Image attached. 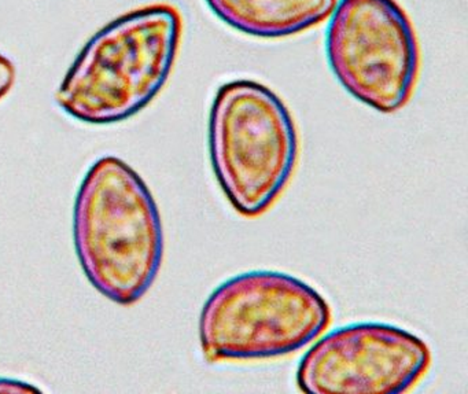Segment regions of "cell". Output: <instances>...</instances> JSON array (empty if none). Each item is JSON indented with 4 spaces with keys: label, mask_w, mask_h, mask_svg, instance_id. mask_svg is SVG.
Wrapping results in <instances>:
<instances>
[{
    "label": "cell",
    "mask_w": 468,
    "mask_h": 394,
    "mask_svg": "<svg viewBox=\"0 0 468 394\" xmlns=\"http://www.w3.org/2000/svg\"><path fill=\"white\" fill-rule=\"evenodd\" d=\"M73 238L90 283L119 305L138 303L163 262L160 212L146 183L124 161L101 158L79 188Z\"/></svg>",
    "instance_id": "6da1fadb"
},
{
    "label": "cell",
    "mask_w": 468,
    "mask_h": 394,
    "mask_svg": "<svg viewBox=\"0 0 468 394\" xmlns=\"http://www.w3.org/2000/svg\"><path fill=\"white\" fill-rule=\"evenodd\" d=\"M179 9L139 7L103 27L68 70L59 108L86 124L124 122L144 111L165 86L182 37Z\"/></svg>",
    "instance_id": "7a4b0ae2"
},
{
    "label": "cell",
    "mask_w": 468,
    "mask_h": 394,
    "mask_svg": "<svg viewBox=\"0 0 468 394\" xmlns=\"http://www.w3.org/2000/svg\"><path fill=\"white\" fill-rule=\"evenodd\" d=\"M209 153L216 179L234 209L245 218L262 215L297 164L298 135L289 109L256 81L223 84L210 109Z\"/></svg>",
    "instance_id": "3957f363"
},
{
    "label": "cell",
    "mask_w": 468,
    "mask_h": 394,
    "mask_svg": "<svg viewBox=\"0 0 468 394\" xmlns=\"http://www.w3.org/2000/svg\"><path fill=\"white\" fill-rule=\"evenodd\" d=\"M331 322L327 301L287 273L251 271L223 282L199 317L209 363L281 357L303 349Z\"/></svg>",
    "instance_id": "277c9868"
},
{
    "label": "cell",
    "mask_w": 468,
    "mask_h": 394,
    "mask_svg": "<svg viewBox=\"0 0 468 394\" xmlns=\"http://www.w3.org/2000/svg\"><path fill=\"white\" fill-rule=\"evenodd\" d=\"M335 7L325 39L334 75L375 111H401L420 64L410 18L394 0H341Z\"/></svg>",
    "instance_id": "5b68a950"
},
{
    "label": "cell",
    "mask_w": 468,
    "mask_h": 394,
    "mask_svg": "<svg viewBox=\"0 0 468 394\" xmlns=\"http://www.w3.org/2000/svg\"><path fill=\"white\" fill-rule=\"evenodd\" d=\"M423 339L388 323H355L320 338L301 358L297 385L309 394L405 393L426 374Z\"/></svg>",
    "instance_id": "8992f818"
},
{
    "label": "cell",
    "mask_w": 468,
    "mask_h": 394,
    "mask_svg": "<svg viewBox=\"0 0 468 394\" xmlns=\"http://www.w3.org/2000/svg\"><path fill=\"white\" fill-rule=\"evenodd\" d=\"M224 23L257 37L300 34L333 15L336 0H205Z\"/></svg>",
    "instance_id": "52a82bcc"
},
{
    "label": "cell",
    "mask_w": 468,
    "mask_h": 394,
    "mask_svg": "<svg viewBox=\"0 0 468 394\" xmlns=\"http://www.w3.org/2000/svg\"><path fill=\"white\" fill-rule=\"evenodd\" d=\"M16 81V67L9 59L0 54V100L12 90Z\"/></svg>",
    "instance_id": "ba28073f"
},
{
    "label": "cell",
    "mask_w": 468,
    "mask_h": 394,
    "mask_svg": "<svg viewBox=\"0 0 468 394\" xmlns=\"http://www.w3.org/2000/svg\"><path fill=\"white\" fill-rule=\"evenodd\" d=\"M39 389L34 388L29 383L20 382V380L0 379V393H35Z\"/></svg>",
    "instance_id": "9c48e42d"
}]
</instances>
